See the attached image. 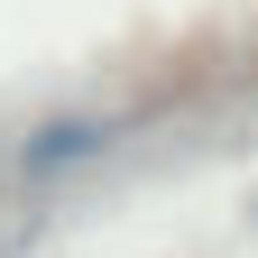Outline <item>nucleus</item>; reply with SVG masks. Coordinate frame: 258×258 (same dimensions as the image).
Segmentation results:
<instances>
[{
    "mask_svg": "<svg viewBox=\"0 0 258 258\" xmlns=\"http://www.w3.org/2000/svg\"><path fill=\"white\" fill-rule=\"evenodd\" d=\"M111 139H120V120H102V111H55V120H37L19 139V175L28 184H55V175L92 166V157H111Z\"/></svg>",
    "mask_w": 258,
    "mask_h": 258,
    "instance_id": "f257e3e1",
    "label": "nucleus"
}]
</instances>
